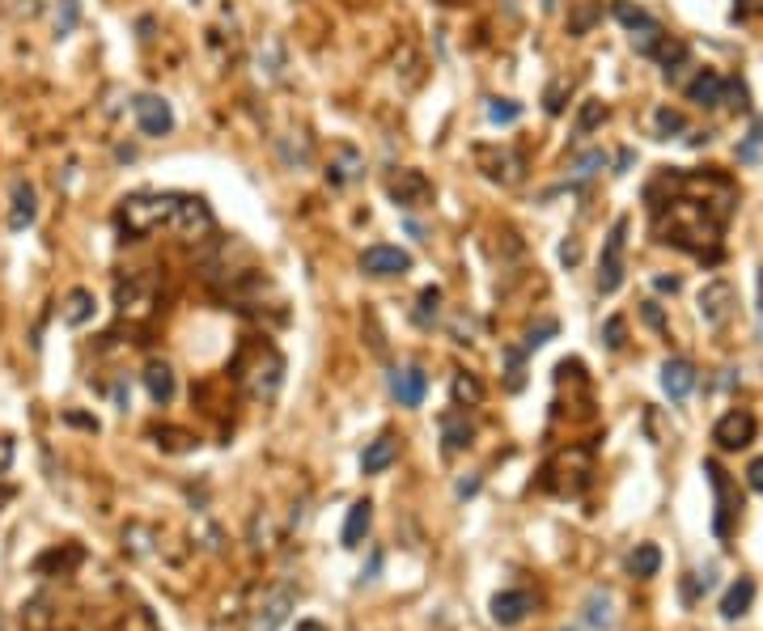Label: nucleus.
Here are the masks:
<instances>
[{
	"instance_id": "1",
	"label": "nucleus",
	"mask_w": 763,
	"mask_h": 631,
	"mask_svg": "<svg viewBox=\"0 0 763 631\" xmlns=\"http://www.w3.org/2000/svg\"><path fill=\"white\" fill-rule=\"evenodd\" d=\"M234 377L255 403H272L280 382H285V356L272 344H263V339H251L234 356Z\"/></svg>"
},
{
	"instance_id": "2",
	"label": "nucleus",
	"mask_w": 763,
	"mask_h": 631,
	"mask_svg": "<svg viewBox=\"0 0 763 631\" xmlns=\"http://www.w3.org/2000/svg\"><path fill=\"white\" fill-rule=\"evenodd\" d=\"M174 212H179V195H157V191H140V195H128V200L119 204L115 212V225L128 233V238H149V233H157L162 225L174 221Z\"/></svg>"
},
{
	"instance_id": "3",
	"label": "nucleus",
	"mask_w": 763,
	"mask_h": 631,
	"mask_svg": "<svg viewBox=\"0 0 763 631\" xmlns=\"http://www.w3.org/2000/svg\"><path fill=\"white\" fill-rule=\"evenodd\" d=\"M704 475H708V483H713V496H717L713 534H717V538H730V534H734V521L742 517V496H738V488L730 483V475H725L721 462L708 458V462H704Z\"/></svg>"
},
{
	"instance_id": "4",
	"label": "nucleus",
	"mask_w": 763,
	"mask_h": 631,
	"mask_svg": "<svg viewBox=\"0 0 763 631\" xmlns=\"http://www.w3.org/2000/svg\"><path fill=\"white\" fill-rule=\"evenodd\" d=\"M624 242H628V216H619L611 225L607 242H602V263H598V293L611 297L624 284Z\"/></svg>"
},
{
	"instance_id": "5",
	"label": "nucleus",
	"mask_w": 763,
	"mask_h": 631,
	"mask_svg": "<svg viewBox=\"0 0 763 631\" xmlns=\"http://www.w3.org/2000/svg\"><path fill=\"white\" fill-rule=\"evenodd\" d=\"M170 229L179 233L183 242H204V238H212L217 221H212V212H208L204 200H195V195H179V212H174Z\"/></svg>"
},
{
	"instance_id": "6",
	"label": "nucleus",
	"mask_w": 763,
	"mask_h": 631,
	"mask_svg": "<svg viewBox=\"0 0 763 631\" xmlns=\"http://www.w3.org/2000/svg\"><path fill=\"white\" fill-rule=\"evenodd\" d=\"M386 195L395 200L403 212H416L433 200V183L424 178L420 170H399V174H390L386 178Z\"/></svg>"
},
{
	"instance_id": "7",
	"label": "nucleus",
	"mask_w": 763,
	"mask_h": 631,
	"mask_svg": "<svg viewBox=\"0 0 763 631\" xmlns=\"http://www.w3.org/2000/svg\"><path fill=\"white\" fill-rule=\"evenodd\" d=\"M734 301H738V293H734L730 280H708L700 288V318H704V327H713V331L725 327L730 314H734Z\"/></svg>"
},
{
	"instance_id": "8",
	"label": "nucleus",
	"mask_w": 763,
	"mask_h": 631,
	"mask_svg": "<svg viewBox=\"0 0 763 631\" xmlns=\"http://www.w3.org/2000/svg\"><path fill=\"white\" fill-rule=\"evenodd\" d=\"M289 610H293V589L272 585L251 610V631H280V623L289 619Z\"/></svg>"
},
{
	"instance_id": "9",
	"label": "nucleus",
	"mask_w": 763,
	"mask_h": 631,
	"mask_svg": "<svg viewBox=\"0 0 763 631\" xmlns=\"http://www.w3.org/2000/svg\"><path fill=\"white\" fill-rule=\"evenodd\" d=\"M132 111H136V128L153 136V140H162L174 132V111H170V102L166 98H157V94H140L132 102Z\"/></svg>"
},
{
	"instance_id": "10",
	"label": "nucleus",
	"mask_w": 763,
	"mask_h": 631,
	"mask_svg": "<svg viewBox=\"0 0 763 631\" xmlns=\"http://www.w3.org/2000/svg\"><path fill=\"white\" fill-rule=\"evenodd\" d=\"M361 272L374 280H390V276H407L412 272V255L399 246H369L361 255Z\"/></svg>"
},
{
	"instance_id": "11",
	"label": "nucleus",
	"mask_w": 763,
	"mask_h": 631,
	"mask_svg": "<svg viewBox=\"0 0 763 631\" xmlns=\"http://www.w3.org/2000/svg\"><path fill=\"white\" fill-rule=\"evenodd\" d=\"M475 157H479V166H484V174L492 178V183H505V187H513V183H522V153H513V149H475Z\"/></svg>"
},
{
	"instance_id": "12",
	"label": "nucleus",
	"mask_w": 763,
	"mask_h": 631,
	"mask_svg": "<svg viewBox=\"0 0 763 631\" xmlns=\"http://www.w3.org/2000/svg\"><path fill=\"white\" fill-rule=\"evenodd\" d=\"M713 441L721 449H742V445H751L755 441V416L751 411H725V416L713 424Z\"/></svg>"
},
{
	"instance_id": "13",
	"label": "nucleus",
	"mask_w": 763,
	"mask_h": 631,
	"mask_svg": "<svg viewBox=\"0 0 763 631\" xmlns=\"http://www.w3.org/2000/svg\"><path fill=\"white\" fill-rule=\"evenodd\" d=\"M530 610H535V598H530L526 589H505V593H496V598H492V623L518 627Z\"/></svg>"
},
{
	"instance_id": "14",
	"label": "nucleus",
	"mask_w": 763,
	"mask_h": 631,
	"mask_svg": "<svg viewBox=\"0 0 763 631\" xmlns=\"http://www.w3.org/2000/svg\"><path fill=\"white\" fill-rule=\"evenodd\" d=\"M390 394L399 399V407H420L424 394H429V377H424V369H416V365L395 369L390 373Z\"/></svg>"
},
{
	"instance_id": "15",
	"label": "nucleus",
	"mask_w": 763,
	"mask_h": 631,
	"mask_svg": "<svg viewBox=\"0 0 763 631\" xmlns=\"http://www.w3.org/2000/svg\"><path fill=\"white\" fill-rule=\"evenodd\" d=\"M115 301H119V314H132V318L149 314L153 310V280H140V276L119 280Z\"/></svg>"
},
{
	"instance_id": "16",
	"label": "nucleus",
	"mask_w": 763,
	"mask_h": 631,
	"mask_svg": "<svg viewBox=\"0 0 763 631\" xmlns=\"http://www.w3.org/2000/svg\"><path fill=\"white\" fill-rule=\"evenodd\" d=\"M662 390L670 403H683L691 390H696V365L691 360H666L662 365Z\"/></svg>"
},
{
	"instance_id": "17",
	"label": "nucleus",
	"mask_w": 763,
	"mask_h": 631,
	"mask_svg": "<svg viewBox=\"0 0 763 631\" xmlns=\"http://www.w3.org/2000/svg\"><path fill=\"white\" fill-rule=\"evenodd\" d=\"M34 216H39V195H34V187L26 183V178H17L13 183V208H9V229L13 233L30 229Z\"/></svg>"
},
{
	"instance_id": "18",
	"label": "nucleus",
	"mask_w": 763,
	"mask_h": 631,
	"mask_svg": "<svg viewBox=\"0 0 763 631\" xmlns=\"http://www.w3.org/2000/svg\"><path fill=\"white\" fill-rule=\"evenodd\" d=\"M687 98L696 106H721L725 102V77L713 68H700V77L687 85Z\"/></svg>"
},
{
	"instance_id": "19",
	"label": "nucleus",
	"mask_w": 763,
	"mask_h": 631,
	"mask_svg": "<svg viewBox=\"0 0 763 631\" xmlns=\"http://www.w3.org/2000/svg\"><path fill=\"white\" fill-rule=\"evenodd\" d=\"M471 437H475V424L467 420V411H446V416H441V441H446V454L467 449Z\"/></svg>"
},
{
	"instance_id": "20",
	"label": "nucleus",
	"mask_w": 763,
	"mask_h": 631,
	"mask_svg": "<svg viewBox=\"0 0 763 631\" xmlns=\"http://www.w3.org/2000/svg\"><path fill=\"white\" fill-rule=\"evenodd\" d=\"M145 390H149V399L157 407H166L174 399V369L166 365V360H149L145 365Z\"/></svg>"
},
{
	"instance_id": "21",
	"label": "nucleus",
	"mask_w": 763,
	"mask_h": 631,
	"mask_svg": "<svg viewBox=\"0 0 763 631\" xmlns=\"http://www.w3.org/2000/svg\"><path fill=\"white\" fill-rule=\"evenodd\" d=\"M751 602H755V581H751V576H738V581L725 589V598H721V615L734 623V619L747 615Z\"/></svg>"
},
{
	"instance_id": "22",
	"label": "nucleus",
	"mask_w": 763,
	"mask_h": 631,
	"mask_svg": "<svg viewBox=\"0 0 763 631\" xmlns=\"http://www.w3.org/2000/svg\"><path fill=\"white\" fill-rule=\"evenodd\" d=\"M94 310H98V301H94L90 288H73V293L64 297V305H60V318L68 322V327H85V322L94 318Z\"/></svg>"
},
{
	"instance_id": "23",
	"label": "nucleus",
	"mask_w": 763,
	"mask_h": 631,
	"mask_svg": "<svg viewBox=\"0 0 763 631\" xmlns=\"http://www.w3.org/2000/svg\"><path fill=\"white\" fill-rule=\"evenodd\" d=\"M369 526H374V504L369 500H357L348 509V521H344V547H361Z\"/></svg>"
},
{
	"instance_id": "24",
	"label": "nucleus",
	"mask_w": 763,
	"mask_h": 631,
	"mask_svg": "<svg viewBox=\"0 0 763 631\" xmlns=\"http://www.w3.org/2000/svg\"><path fill=\"white\" fill-rule=\"evenodd\" d=\"M395 458H399V441L395 437H378V441H369V449L361 454V471L365 475H382Z\"/></svg>"
},
{
	"instance_id": "25",
	"label": "nucleus",
	"mask_w": 763,
	"mask_h": 631,
	"mask_svg": "<svg viewBox=\"0 0 763 631\" xmlns=\"http://www.w3.org/2000/svg\"><path fill=\"white\" fill-rule=\"evenodd\" d=\"M365 170V157L352 149V144H340V161H331V170H327V178H331V187H344V183H352Z\"/></svg>"
},
{
	"instance_id": "26",
	"label": "nucleus",
	"mask_w": 763,
	"mask_h": 631,
	"mask_svg": "<svg viewBox=\"0 0 763 631\" xmlns=\"http://www.w3.org/2000/svg\"><path fill=\"white\" fill-rule=\"evenodd\" d=\"M585 623H590L594 631H607V627L615 623V615H611V593H607V589H594L590 598H585Z\"/></svg>"
},
{
	"instance_id": "27",
	"label": "nucleus",
	"mask_w": 763,
	"mask_h": 631,
	"mask_svg": "<svg viewBox=\"0 0 763 631\" xmlns=\"http://www.w3.org/2000/svg\"><path fill=\"white\" fill-rule=\"evenodd\" d=\"M658 568H662V551L653 547V543H641L632 555H628V572L632 576H641V581H649V576H658Z\"/></svg>"
},
{
	"instance_id": "28",
	"label": "nucleus",
	"mask_w": 763,
	"mask_h": 631,
	"mask_svg": "<svg viewBox=\"0 0 763 631\" xmlns=\"http://www.w3.org/2000/svg\"><path fill=\"white\" fill-rule=\"evenodd\" d=\"M611 13H615V22H619V26H628V30H641V26L653 22V17H649L641 5H632V0H615V9H611Z\"/></svg>"
},
{
	"instance_id": "29",
	"label": "nucleus",
	"mask_w": 763,
	"mask_h": 631,
	"mask_svg": "<svg viewBox=\"0 0 763 631\" xmlns=\"http://www.w3.org/2000/svg\"><path fill=\"white\" fill-rule=\"evenodd\" d=\"M454 403H458V407H463V403H467V407L484 403V386H479L471 373H458V377H454Z\"/></svg>"
},
{
	"instance_id": "30",
	"label": "nucleus",
	"mask_w": 763,
	"mask_h": 631,
	"mask_svg": "<svg viewBox=\"0 0 763 631\" xmlns=\"http://www.w3.org/2000/svg\"><path fill=\"white\" fill-rule=\"evenodd\" d=\"M653 128H658L662 140H670V136H679V132L687 128V119L674 111V106H658V115H653Z\"/></svg>"
},
{
	"instance_id": "31",
	"label": "nucleus",
	"mask_w": 763,
	"mask_h": 631,
	"mask_svg": "<svg viewBox=\"0 0 763 631\" xmlns=\"http://www.w3.org/2000/svg\"><path fill=\"white\" fill-rule=\"evenodd\" d=\"M505 365H509V390L526 386V348H505Z\"/></svg>"
},
{
	"instance_id": "32",
	"label": "nucleus",
	"mask_w": 763,
	"mask_h": 631,
	"mask_svg": "<svg viewBox=\"0 0 763 631\" xmlns=\"http://www.w3.org/2000/svg\"><path fill=\"white\" fill-rule=\"evenodd\" d=\"M602 119H607V106H602V102H585L581 115H577V136H590Z\"/></svg>"
},
{
	"instance_id": "33",
	"label": "nucleus",
	"mask_w": 763,
	"mask_h": 631,
	"mask_svg": "<svg viewBox=\"0 0 763 631\" xmlns=\"http://www.w3.org/2000/svg\"><path fill=\"white\" fill-rule=\"evenodd\" d=\"M488 119H492V123H518V119H522V106L509 102V98H492V102H488Z\"/></svg>"
},
{
	"instance_id": "34",
	"label": "nucleus",
	"mask_w": 763,
	"mask_h": 631,
	"mask_svg": "<svg viewBox=\"0 0 763 631\" xmlns=\"http://www.w3.org/2000/svg\"><path fill=\"white\" fill-rule=\"evenodd\" d=\"M437 305H441V288H424V293H420V310H416V322H420V327H433Z\"/></svg>"
},
{
	"instance_id": "35",
	"label": "nucleus",
	"mask_w": 763,
	"mask_h": 631,
	"mask_svg": "<svg viewBox=\"0 0 763 631\" xmlns=\"http://www.w3.org/2000/svg\"><path fill=\"white\" fill-rule=\"evenodd\" d=\"M556 331H560V327H556V318H543L539 327H530V331H526V344H522V348H526V352H535V348H543Z\"/></svg>"
},
{
	"instance_id": "36",
	"label": "nucleus",
	"mask_w": 763,
	"mask_h": 631,
	"mask_svg": "<svg viewBox=\"0 0 763 631\" xmlns=\"http://www.w3.org/2000/svg\"><path fill=\"white\" fill-rule=\"evenodd\" d=\"M569 89H573V81H564V77L547 85V94H543L547 111H552V115H560V111H564V94H569Z\"/></svg>"
},
{
	"instance_id": "37",
	"label": "nucleus",
	"mask_w": 763,
	"mask_h": 631,
	"mask_svg": "<svg viewBox=\"0 0 763 631\" xmlns=\"http://www.w3.org/2000/svg\"><path fill=\"white\" fill-rule=\"evenodd\" d=\"M624 331H628V327H624V318H619V314H615V318H607V327H602V339H607V348H611V352H619V348L628 344Z\"/></svg>"
},
{
	"instance_id": "38",
	"label": "nucleus",
	"mask_w": 763,
	"mask_h": 631,
	"mask_svg": "<svg viewBox=\"0 0 763 631\" xmlns=\"http://www.w3.org/2000/svg\"><path fill=\"white\" fill-rule=\"evenodd\" d=\"M157 437H166V449H170V454H183V449L195 445V437H187V432H179V428H162Z\"/></svg>"
},
{
	"instance_id": "39",
	"label": "nucleus",
	"mask_w": 763,
	"mask_h": 631,
	"mask_svg": "<svg viewBox=\"0 0 763 631\" xmlns=\"http://www.w3.org/2000/svg\"><path fill=\"white\" fill-rule=\"evenodd\" d=\"M598 166H607V157H602L598 149H594V153H581V157L573 161V170H577V178H590V174H594Z\"/></svg>"
},
{
	"instance_id": "40",
	"label": "nucleus",
	"mask_w": 763,
	"mask_h": 631,
	"mask_svg": "<svg viewBox=\"0 0 763 631\" xmlns=\"http://www.w3.org/2000/svg\"><path fill=\"white\" fill-rule=\"evenodd\" d=\"M759 144H763V119H755V128H751L747 144H742V149H738V157H742V161H755V153H759Z\"/></svg>"
},
{
	"instance_id": "41",
	"label": "nucleus",
	"mask_w": 763,
	"mask_h": 631,
	"mask_svg": "<svg viewBox=\"0 0 763 631\" xmlns=\"http://www.w3.org/2000/svg\"><path fill=\"white\" fill-rule=\"evenodd\" d=\"M641 318L649 322L653 331H666V314L658 310V301H645V305H641Z\"/></svg>"
},
{
	"instance_id": "42",
	"label": "nucleus",
	"mask_w": 763,
	"mask_h": 631,
	"mask_svg": "<svg viewBox=\"0 0 763 631\" xmlns=\"http://www.w3.org/2000/svg\"><path fill=\"white\" fill-rule=\"evenodd\" d=\"M594 17H598V9H594V5H581V13L573 17V26H569V30H573V34H585V30H590Z\"/></svg>"
},
{
	"instance_id": "43",
	"label": "nucleus",
	"mask_w": 763,
	"mask_h": 631,
	"mask_svg": "<svg viewBox=\"0 0 763 631\" xmlns=\"http://www.w3.org/2000/svg\"><path fill=\"white\" fill-rule=\"evenodd\" d=\"M713 585H717V576H713V568H708V572H700V576H696V585L687 589V598H696V593H708Z\"/></svg>"
},
{
	"instance_id": "44",
	"label": "nucleus",
	"mask_w": 763,
	"mask_h": 631,
	"mask_svg": "<svg viewBox=\"0 0 763 631\" xmlns=\"http://www.w3.org/2000/svg\"><path fill=\"white\" fill-rule=\"evenodd\" d=\"M747 483H751V492L763 496V458H755V462L747 466Z\"/></svg>"
},
{
	"instance_id": "45",
	"label": "nucleus",
	"mask_w": 763,
	"mask_h": 631,
	"mask_svg": "<svg viewBox=\"0 0 763 631\" xmlns=\"http://www.w3.org/2000/svg\"><path fill=\"white\" fill-rule=\"evenodd\" d=\"M9 466H13V445H9V441H0V483H5Z\"/></svg>"
},
{
	"instance_id": "46",
	"label": "nucleus",
	"mask_w": 763,
	"mask_h": 631,
	"mask_svg": "<svg viewBox=\"0 0 763 631\" xmlns=\"http://www.w3.org/2000/svg\"><path fill=\"white\" fill-rule=\"evenodd\" d=\"M751 13H763V0H738L734 17H751Z\"/></svg>"
},
{
	"instance_id": "47",
	"label": "nucleus",
	"mask_w": 763,
	"mask_h": 631,
	"mask_svg": "<svg viewBox=\"0 0 763 631\" xmlns=\"http://www.w3.org/2000/svg\"><path fill=\"white\" fill-rule=\"evenodd\" d=\"M653 288H658V293H679V276H658Z\"/></svg>"
},
{
	"instance_id": "48",
	"label": "nucleus",
	"mask_w": 763,
	"mask_h": 631,
	"mask_svg": "<svg viewBox=\"0 0 763 631\" xmlns=\"http://www.w3.org/2000/svg\"><path fill=\"white\" fill-rule=\"evenodd\" d=\"M560 259H564V263L573 267V263L581 259V246H577V242H564V246H560Z\"/></svg>"
},
{
	"instance_id": "49",
	"label": "nucleus",
	"mask_w": 763,
	"mask_h": 631,
	"mask_svg": "<svg viewBox=\"0 0 763 631\" xmlns=\"http://www.w3.org/2000/svg\"><path fill=\"white\" fill-rule=\"evenodd\" d=\"M475 492H479V479H475V475H471V479H458V496H463V500L475 496Z\"/></svg>"
},
{
	"instance_id": "50",
	"label": "nucleus",
	"mask_w": 763,
	"mask_h": 631,
	"mask_svg": "<svg viewBox=\"0 0 763 631\" xmlns=\"http://www.w3.org/2000/svg\"><path fill=\"white\" fill-rule=\"evenodd\" d=\"M297 631H327L323 623H314V619H306V623H297Z\"/></svg>"
},
{
	"instance_id": "51",
	"label": "nucleus",
	"mask_w": 763,
	"mask_h": 631,
	"mask_svg": "<svg viewBox=\"0 0 763 631\" xmlns=\"http://www.w3.org/2000/svg\"><path fill=\"white\" fill-rule=\"evenodd\" d=\"M556 5H560V0H543V9H547V13H552Z\"/></svg>"
}]
</instances>
